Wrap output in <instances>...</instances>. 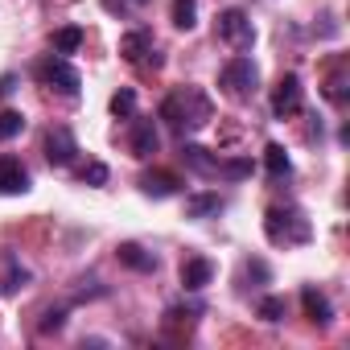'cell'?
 Segmentation results:
<instances>
[{"instance_id": "1", "label": "cell", "mask_w": 350, "mask_h": 350, "mask_svg": "<svg viewBox=\"0 0 350 350\" xmlns=\"http://www.w3.org/2000/svg\"><path fill=\"white\" fill-rule=\"evenodd\" d=\"M211 116H215V107H211V99L198 87H182V91H173L161 103V120H169L178 132H194V128L211 124Z\"/></svg>"}, {"instance_id": "2", "label": "cell", "mask_w": 350, "mask_h": 350, "mask_svg": "<svg viewBox=\"0 0 350 350\" xmlns=\"http://www.w3.org/2000/svg\"><path fill=\"white\" fill-rule=\"evenodd\" d=\"M264 231L276 247H297V243H309V235H313L309 219L297 206H272L268 219H264Z\"/></svg>"}, {"instance_id": "3", "label": "cell", "mask_w": 350, "mask_h": 350, "mask_svg": "<svg viewBox=\"0 0 350 350\" xmlns=\"http://www.w3.org/2000/svg\"><path fill=\"white\" fill-rule=\"evenodd\" d=\"M219 87L231 95V99H256V91H260V70H256V62L247 58V54H235L227 66H223V75H219Z\"/></svg>"}, {"instance_id": "4", "label": "cell", "mask_w": 350, "mask_h": 350, "mask_svg": "<svg viewBox=\"0 0 350 350\" xmlns=\"http://www.w3.org/2000/svg\"><path fill=\"white\" fill-rule=\"evenodd\" d=\"M215 29H219V38H223L235 54H247V50L256 46V29H252V21H247L243 9H223L219 21H215Z\"/></svg>"}, {"instance_id": "5", "label": "cell", "mask_w": 350, "mask_h": 350, "mask_svg": "<svg viewBox=\"0 0 350 350\" xmlns=\"http://www.w3.org/2000/svg\"><path fill=\"white\" fill-rule=\"evenodd\" d=\"M42 79H46L54 91H62L66 99H75V95L83 91V79H79V70H75L66 58H50V62L42 66Z\"/></svg>"}, {"instance_id": "6", "label": "cell", "mask_w": 350, "mask_h": 350, "mask_svg": "<svg viewBox=\"0 0 350 350\" xmlns=\"http://www.w3.org/2000/svg\"><path fill=\"white\" fill-rule=\"evenodd\" d=\"M301 79L297 75H284L280 83H276V91H272V116L276 120H288V116H297L301 111Z\"/></svg>"}, {"instance_id": "7", "label": "cell", "mask_w": 350, "mask_h": 350, "mask_svg": "<svg viewBox=\"0 0 350 350\" xmlns=\"http://www.w3.org/2000/svg\"><path fill=\"white\" fill-rule=\"evenodd\" d=\"M75 152H79V140H75L70 128H54V132L46 136V161H50V165L66 169V165L75 161Z\"/></svg>"}, {"instance_id": "8", "label": "cell", "mask_w": 350, "mask_h": 350, "mask_svg": "<svg viewBox=\"0 0 350 350\" xmlns=\"http://www.w3.org/2000/svg\"><path fill=\"white\" fill-rule=\"evenodd\" d=\"M29 190V173L17 157H0V194H25Z\"/></svg>"}, {"instance_id": "9", "label": "cell", "mask_w": 350, "mask_h": 350, "mask_svg": "<svg viewBox=\"0 0 350 350\" xmlns=\"http://www.w3.org/2000/svg\"><path fill=\"white\" fill-rule=\"evenodd\" d=\"M211 280H215V264H211V260L194 256V260L182 264V288H186V293H202Z\"/></svg>"}, {"instance_id": "10", "label": "cell", "mask_w": 350, "mask_h": 350, "mask_svg": "<svg viewBox=\"0 0 350 350\" xmlns=\"http://www.w3.org/2000/svg\"><path fill=\"white\" fill-rule=\"evenodd\" d=\"M152 50H157V46H152V33H148V29H132V33L120 38V54H124V62H148Z\"/></svg>"}, {"instance_id": "11", "label": "cell", "mask_w": 350, "mask_h": 350, "mask_svg": "<svg viewBox=\"0 0 350 350\" xmlns=\"http://www.w3.org/2000/svg\"><path fill=\"white\" fill-rule=\"evenodd\" d=\"M128 144H132V157H140V161H144V157H152V152L161 148V136H157L152 120H136V124H132V140H128Z\"/></svg>"}, {"instance_id": "12", "label": "cell", "mask_w": 350, "mask_h": 350, "mask_svg": "<svg viewBox=\"0 0 350 350\" xmlns=\"http://www.w3.org/2000/svg\"><path fill=\"white\" fill-rule=\"evenodd\" d=\"M0 268H5V276H0V293H5V297H17V293L29 284V272H25L9 252H0Z\"/></svg>"}, {"instance_id": "13", "label": "cell", "mask_w": 350, "mask_h": 350, "mask_svg": "<svg viewBox=\"0 0 350 350\" xmlns=\"http://www.w3.org/2000/svg\"><path fill=\"white\" fill-rule=\"evenodd\" d=\"M182 157H186V165H190V169H198V173H202V178H215V173L223 178V161H219V157H211L202 144H186V148H182Z\"/></svg>"}, {"instance_id": "14", "label": "cell", "mask_w": 350, "mask_h": 350, "mask_svg": "<svg viewBox=\"0 0 350 350\" xmlns=\"http://www.w3.org/2000/svg\"><path fill=\"white\" fill-rule=\"evenodd\" d=\"M116 256H120V264L132 268V272H157V256H148V252L136 247V243H120Z\"/></svg>"}, {"instance_id": "15", "label": "cell", "mask_w": 350, "mask_h": 350, "mask_svg": "<svg viewBox=\"0 0 350 350\" xmlns=\"http://www.w3.org/2000/svg\"><path fill=\"white\" fill-rule=\"evenodd\" d=\"M178 178H173V173H144L140 178V190L148 194V198H169V194H178Z\"/></svg>"}, {"instance_id": "16", "label": "cell", "mask_w": 350, "mask_h": 350, "mask_svg": "<svg viewBox=\"0 0 350 350\" xmlns=\"http://www.w3.org/2000/svg\"><path fill=\"white\" fill-rule=\"evenodd\" d=\"M301 305H305V317H309V321H317V325H325V321L334 317L329 301H325L317 288H305V293H301Z\"/></svg>"}, {"instance_id": "17", "label": "cell", "mask_w": 350, "mask_h": 350, "mask_svg": "<svg viewBox=\"0 0 350 350\" xmlns=\"http://www.w3.org/2000/svg\"><path fill=\"white\" fill-rule=\"evenodd\" d=\"M223 211V198L219 194H190L186 198V215L190 219H211V215H219Z\"/></svg>"}, {"instance_id": "18", "label": "cell", "mask_w": 350, "mask_h": 350, "mask_svg": "<svg viewBox=\"0 0 350 350\" xmlns=\"http://www.w3.org/2000/svg\"><path fill=\"white\" fill-rule=\"evenodd\" d=\"M173 25L190 33L198 25V0H173Z\"/></svg>"}, {"instance_id": "19", "label": "cell", "mask_w": 350, "mask_h": 350, "mask_svg": "<svg viewBox=\"0 0 350 350\" xmlns=\"http://www.w3.org/2000/svg\"><path fill=\"white\" fill-rule=\"evenodd\" d=\"M264 165H268V173H272V178H288V152L280 148V144H268L264 148Z\"/></svg>"}, {"instance_id": "20", "label": "cell", "mask_w": 350, "mask_h": 350, "mask_svg": "<svg viewBox=\"0 0 350 350\" xmlns=\"http://www.w3.org/2000/svg\"><path fill=\"white\" fill-rule=\"evenodd\" d=\"M79 46H83V29L79 25H66V29L54 33V54H75Z\"/></svg>"}, {"instance_id": "21", "label": "cell", "mask_w": 350, "mask_h": 350, "mask_svg": "<svg viewBox=\"0 0 350 350\" xmlns=\"http://www.w3.org/2000/svg\"><path fill=\"white\" fill-rule=\"evenodd\" d=\"M25 132V116L21 111H0V140H13Z\"/></svg>"}, {"instance_id": "22", "label": "cell", "mask_w": 350, "mask_h": 350, "mask_svg": "<svg viewBox=\"0 0 350 350\" xmlns=\"http://www.w3.org/2000/svg\"><path fill=\"white\" fill-rule=\"evenodd\" d=\"M256 313H260L264 321H284V297H264V301L256 305Z\"/></svg>"}, {"instance_id": "23", "label": "cell", "mask_w": 350, "mask_h": 350, "mask_svg": "<svg viewBox=\"0 0 350 350\" xmlns=\"http://www.w3.org/2000/svg\"><path fill=\"white\" fill-rule=\"evenodd\" d=\"M111 111H116V116H132V111H136V91H128V87L116 91V95H111Z\"/></svg>"}, {"instance_id": "24", "label": "cell", "mask_w": 350, "mask_h": 350, "mask_svg": "<svg viewBox=\"0 0 350 350\" xmlns=\"http://www.w3.org/2000/svg\"><path fill=\"white\" fill-rule=\"evenodd\" d=\"M103 182H107V165L103 161H91L83 169V186H103Z\"/></svg>"}, {"instance_id": "25", "label": "cell", "mask_w": 350, "mask_h": 350, "mask_svg": "<svg viewBox=\"0 0 350 350\" xmlns=\"http://www.w3.org/2000/svg\"><path fill=\"white\" fill-rule=\"evenodd\" d=\"M66 325V309H50L46 317H42V334H54V329H62Z\"/></svg>"}, {"instance_id": "26", "label": "cell", "mask_w": 350, "mask_h": 350, "mask_svg": "<svg viewBox=\"0 0 350 350\" xmlns=\"http://www.w3.org/2000/svg\"><path fill=\"white\" fill-rule=\"evenodd\" d=\"M325 95L342 103V99H346V79H342V75H334V79H329V87H325Z\"/></svg>"}, {"instance_id": "27", "label": "cell", "mask_w": 350, "mask_h": 350, "mask_svg": "<svg viewBox=\"0 0 350 350\" xmlns=\"http://www.w3.org/2000/svg\"><path fill=\"white\" fill-rule=\"evenodd\" d=\"M13 87H17V79H13V75L0 79V95H13Z\"/></svg>"}, {"instance_id": "28", "label": "cell", "mask_w": 350, "mask_h": 350, "mask_svg": "<svg viewBox=\"0 0 350 350\" xmlns=\"http://www.w3.org/2000/svg\"><path fill=\"white\" fill-rule=\"evenodd\" d=\"M136 5H144V0H136Z\"/></svg>"}]
</instances>
